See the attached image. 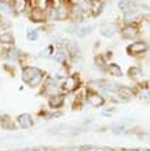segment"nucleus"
Masks as SVG:
<instances>
[{
	"label": "nucleus",
	"mask_w": 150,
	"mask_h": 151,
	"mask_svg": "<svg viewBox=\"0 0 150 151\" xmlns=\"http://www.w3.org/2000/svg\"><path fill=\"white\" fill-rule=\"evenodd\" d=\"M90 8H91L92 15H98L99 12H102L103 4H102V1H101V0H91V1H90Z\"/></svg>",
	"instance_id": "obj_14"
},
{
	"label": "nucleus",
	"mask_w": 150,
	"mask_h": 151,
	"mask_svg": "<svg viewBox=\"0 0 150 151\" xmlns=\"http://www.w3.org/2000/svg\"><path fill=\"white\" fill-rule=\"evenodd\" d=\"M138 151H150V150H149V148H139Z\"/></svg>",
	"instance_id": "obj_28"
},
{
	"label": "nucleus",
	"mask_w": 150,
	"mask_h": 151,
	"mask_svg": "<svg viewBox=\"0 0 150 151\" xmlns=\"http://www.w3.org/2000/svg\"><path fill=\"white\" fill-rule=\"evenodd\" d=\"M106 70H107V73H109V74L114 76V77H120V76L122 74L120 66H119V65H116V63H109L106 66Z\"/></svg>",
	"instance_id": "obj_17"
},
{
	"label": "nucleus",
	"mask_w": 150,
	"mask_h": 151,
	"mask_svg": "<svg viewBox=\"0 0 150 151\" xmlns=\"http://www.w3.org/2000/svg\"><path fill=\"white\" fill-rule=\"evenodd\" d=\"M26 37H28V40H30V41H35V40L39 37V32H37V30H33V29H30V30H28V35H26Z\"/></svg>",
	"instance_id": "obj_24"
},
{
	"label": "nucleus",
	"mask_w": 150,
	"mask_h": 151,
	"mask_svg": "<svg viewBox=\"0 0 150 151\" xmlns=\"http://www.w3.org/2000/svg\"><path fill=\"white\" fill-rule=\"evenodd\" d=\"M139 14L136 12V10H131V11L128 12H124V21H125L127 24H131V22H136V21L139 19Z\"/></svg>",
	"instance_id": "obj_15"
},
{
	"label": "nucleus",
	"mask_w": 150,
	"mask_h": 151,
	"mask_svg": "<svg viewBox=\"0 0 150 151\" xmlns=\"http://www.w3.org/2000/svg\"><path fill=\"white\" fill-rule=\"evenodd\" d=\"M26 4H28V0H12V8L17 14L24 12L26 8Z\"/></svg>",
	"instance_id": "obj_12"
},
{
	"label": "nucleus",
	"mask_w": 150,
	"mask_h": 151,
	"mask_svg": "<svg viewBox=\"0 0 150 151\" xmlns=\"http://www.w3.org/2000/svg\"><path fill=\"white\" fill-rule=\"evenodd\" d=\"M30 19L33 21V22H44L46 21V12H44V10H41V8L36 7L33 8L30 11Z\"/></svg>",
	"instance_id": "obj_9"
},
{
	"label": "nucleus",
	"mask_w": 150,
	"mask_h": 151,
	"mask_svg": "<svg viewBox=\"0 0 150 151\" xmlns=\"http://www.w3.org/2000/svg\"><path fill=\"white\" fill-rule=\"evenodd\" d=\"M17 121H18V125L22 129H29V128L33 127V119H32V117L29 114H21Z\"/></svg>",
	"instance_id": "obj_8"
},
{
	"label": "nucleus",
	"mask_w": 150,
	"mask_h": 151,
	"mask_svg": "<svg viewBox=\"0 0 150 151\" xmlns=\"http://www.w3.org/2000/svg\"><path fill=\"white\" fill-rule=\"evenodd\" d=\"M0 43L1 44H12L14 43V36L10 32H4L0 35Z\"/></svg>",
	"instance_id": "obj_19"
},
{
	"label": "nucleus",
	"mask_w": 150,
	"mask_h": 151,
	"mask_svg": "<svg viewBox=\"0 0 150 151\" xmlns=\"http://www.w3.org/2000/svg\"><path fill=\"white\" fill-rule=\"evenodd\" d=\"M66 55H67V52H65V51H58L57 52V55L54 56V59L58 62V63H65V60H66Z\"/></svg>",
	"instance_id": "obj_21"
},
{
	"label": "nucleus",
	"mask_w": 150,
	"mask_h": 151,
	"mask_svg": "<svg viewBox=\"0 0 150 151\" xmlns=\"http://www.w3.org/2000/svg\"><path fill=\"white\" fill-rule=\"evenodd\" d=\"M18 56H20V52L17 51L15 48H11V50H8V51H7L6 58H7V59H10V60H15Z\"/></svg>",
	"instance_id": "obj_22"
},
{
	"label": "nucleus",
	"mask_w": 150,
	"mask_h": 151,
	"mask_svg": "<svg viewBox=\"0 0 150 151\" xmlns=\"http://www.w3.org/2000/svg\"><path fill=\"white\" fill-rule=\"evenodd\" d=\"M117 93H119V96L122 98V99H131V98H134V91L128 87L117 88Z\"/></svg>",
	"instance_id": "obj_13"
},
{
	"label": "nucleus",
	"mask_w": 150,
	"mask_h": 151,
	"mask_svg": "<svg viewBox=\"0 0 150 151\" xmlns=\"http://www.w3.org/2000/svg\"><path fill=\"white\" fill-rule=\"evenodd\" d=\"M69 15H70V10H69V7H67L65 3H61L59 6H58V8L55 10L57 19L63 21V19H66Z\"/></svg>",
	"instance_id": "obj_7"
},
{
	"label": "nucleus",
	"mask_w": 150,
	"mask_h": 151,
	"mask_svg": "<svg viewBox=\"0 0 150 151\" xmlns=\"http://www.w3.org/2000/svg\"><path fill=\"white\" fill-rule=\"evenodd\" d=\"M80 85V80L77 76H70V77H67L65 80V83H63V91L66 92H73L76 91Z\"/></svg>",
	"instance_id": "obj_4"
},
{
	"label": "nucleus",
	"mask_w": 150,
	"mask_h": 151,
	"mask_svg": "<svg viewBox=\"0 0 150 151\" xmlns=\"http://www.w3.org/2000/svg\"><path fill=\"white\" fill-rule=\"evenodd\" d=\"M1 1H6V3H11L12 0H1Z\"/></svg>",
	"instance_id": "obj_29"
},
{
	"label": "nucleus",
	"mask_w": 150,
	"mask_h": 151,
	"mask_svg": "<svg viewBox=\"0 0 150 151\" xmlns=\"http://www.w3.org/2000/svg\"><path fill=\"white\" fill-rule=\"evenodd\" d=\"M134 7H135V4H134L132 0H121V1L119 3V8L122 12L131 11V10H134Z\"/></svg>",
	"instance_id": "obj_16"
},
{
	"label": "nucleus",
	"mask_w": 150,
	"mask_h": 151,
	"mask_svg": "<svg viewBox=\"0 0 150 151\" xmlns=\"http://www.w3.org/2000/svg\"><path fill=\"white\" fill-rule=\"evenodd\" d=\"M66 52L70 56H76L79 54V47H77V44L73 43V41H69V43L66 44Z\"/></svg>",
	"instance_id": "obj_18"
},
{
	"label": "nucleus",
	"mask_w": 150,
	"mask_h": 151,
	"mask_svg": "<svg viewBox=\"0 0 150 151\" xmlns=\"http://www.w3.org/2000/svg\"><path fill=\"white\" fill-rule=\"evenodd\" d=\"M63 102H65V98L59 93H57V95H52L50 96V99H48V106L51 109H59L62 107Z\"/></svg>",
	"instance_id": "obj_10"
},
{
	"label": "nucleus",
	"mask_w": 150,
	"mask_h": 151,
	"mask_svg": "<svg viewBox=\"0 0 150 151\" xmlns=\"http://www.w3.org/2000/svg\"><path fill=\"white\" fill-rule=\"evenodd\" d=\"M139 35V29L136 25H132V24H127L125 26L121 28V36L127 40H134L136 39Z\"/></svg>",
	"instance_id": "obj_2"
},
{
	"label": "nucleus",
	"mask_w": 150,
	"mask_h": 151,
	"mask_svg": "<svg viewBox=\"0 0 150 151\" xmlns=\"http://www.w3.org/2000/svg\"><path fill=\"white\" fill-rule=\"evenodd\" d=\"M130 76L131 77H138V76H141V70H139L138 68H131L130 69Z\"/></svg>",
	"instance_id": "obj_25"
},
{
	"label": "nucleus",
	"mask_w": 150,
	"mask_h": 151,
	"mask_svg": "<svg viewBox=\"0 0 150 151\" xmlns=\"http://www.w3.org/2000/svg\"><path fill=\"white\" fill-rule=\"evenodd\" d=\"M99 30H101V35L105 37H113L116 33V25L112 24V22H103L101 26H99Z\"/></svg>",
	"instance_id": "obj_6"
},
{
	"label": "nucleus",
	"mask_w": 150,
	"mask_h": 151,
	"mask_svg": "<svg viewBox=\"0 0 150 151\" xmlns=\"http://www.w3.org/2000/svg\"><path fill=\"white\" fill-rule=\"evenodd\" d=\"M87 100L90 102V104L92 107H101V106H103V103H105L103 96L101 95V93H98V92H94V91L88 92Z\"/></svg>",
	"instance_id": "obj_5"
},
{
	"label": "nucleus",
	"mask_w": 150,
	"mask_h": 151,
	"mask_svg": "<svg viewBox=\"0 0 150 151\" xmlns=\"http://www.w3.org/2000/svg\"><path fill=\"white\" fill-rule=\"evenodd\" d=\"M92 29H94L92 25H87V26L79 29V30H77V35H79L80 37H84V36H87V35H90V33L92 32Z\"/></svg>",
	"instance_id": "obj_20"
},
{
	"label": "nucleus",
	"mask_w": 150,
	"mask_h": 151,
	"mask_svg": "<svg viewBox=\"0 0 150 151\" xmlns=\"http://www.w3.org/2000/svg\"><path fill=\"white\" fill-rule=\"evenodd\" d=\"M84 151H107L105 148H99V147H94V146H91V147H86Z\"/></svg>",
	"instance_id": "obj_26"
},
{
	"label": "nucleus",
	"mask_w": 150,
	"mask_h": 151,
	"mask_svg": "<svg viewBox=\"0 0 150 151\" xmlns=\"http://www.w3.org/2000/svg\"><path fill=\"white\" fill-rule=\"evenodd\" d=\"M52 52V47L50 45V47H47V50H44L43 52H41V56H50Z\"/></svg>",
	"instance_id": "obj_27"
},
{
	"label": "nucleus",
	"mask_w": 150,
	"mask_h": 151,
	"mask_svg": "<svg viewBox=\"0 0 150 151\" xmlns=\"http://www.w3.org/2000/svg\"><path fill=\"white\" fill-rule=\"evenodd\" d=\"M11 6L10 3H6V1H0V11L4 12V14H8V12H11Z\"/></svg>",
	"instance_id": "obj_23"
},
{
	"label": "nucleus",
	"mask_w": 150,
	"mask_h": 151,
	"mask_svg": "<svg viewBox=\"0 0 150 151\" xmlns=\"http://www.w3.org/2000/svg\"><path fill=\"white\" fill-rule=\"evenodd\" d=\"M58 89H59V85H58V83H57L55 80L50 78L47 81V84H46L44 92H46V93H48L50 96H52V95H57V93H58Z\"/></svg>",
	"instance_id": "obj_11"
},
{
	"label": "nucleus",
	"mask_w": 150,
	"mask_h": 151,
	"mask_svg": "<svg viewBox=\"0 0 150 151\" xmlns=\"http://www.w3.org/2000/svg\"><path fill=\"white\" fill-rule=\"evenodd\" d=\"M44 73L37 68H33V66H26L22 70V78H24L25 83H28L30 87H37L41 81H43Z\"/></svg>",
	"instance_id": "obj_1"
},
{
	"label": "nucleus",
	"mask_w": 150,
	"mask_h": 151,
	"mask_svg": "<svg viewBox=\"0 0 150 151\" xmlns=\"http://www.w3.org/2000/svg\"><path fill=\"white\" fill-rule=\"evenodd\" d=\"M147 50V44L145 41H135L127 47V52L130 55H141Z\"/></svg>",
	"instance_id": "obj_3"
}]
</instances>
